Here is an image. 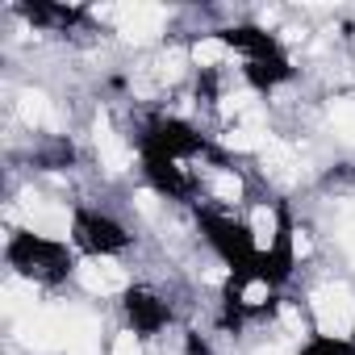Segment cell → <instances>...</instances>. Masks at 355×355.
Here are the masks:
<instances>
[{
  "instance_id": "6da1fadb",
  "label": "cell",
  "mask_w": 355,
  "mask_h": 355,
  "mask_svg": "<svg viewBox=\"0 0 355 355\" xmlns=\"http://www.w3.org/2000/svg\"><path fill=\"white\" fill-rule=\"evenodd\" d=\"M305 309L313 322V334L322 343H351L355 334V288L338 276L318 280L305 293Z\"/></svg>"
},
{
  "instance_id": "7a4b0ae2",
  "label": "cell",
  "mask_w": 355,
  "mask_h": 355,
  "mask_svg": "<svg viewBox=\"0 0 355 355\" xmlns=\"http://www.w3.org/2000/svg\"><path fill=\"white\" fill-rule=\"evenodd\" d=\"M88 17L105 21L109 34H117L130 46L163 42V34L171 26V9H163V5H105V9H88Z\"/></svg>"
},
{
  "instance_id": "3957f363",
  "label": "cell",
  "mask_w": 355,
  "mask_h": 355,
  "mask_svg": "<svg viewBox=\"0 0 355 355\" xmlns=\"http://www.w3.org/2000/svg\"><path fill=\"white\" fill-rule=\"evenodd\" d=\"M71 280L92 301H109V297H130L134 293V276H130V268L117 255H80L71 263Z\"/></svg>"
},
{
  "instance_id": "277c9868",
  "label": "cell",
  "mask_w": 355,
  "mask_h": 355,
  "mask_svg": "<svg viewBox=\"0 0 355 355\" xmlns=\"http://www.w3.org/2000/svg\"><path fill=\"white\" fill-rule=\"evenodd\" d=\"M243 239H247L251 259L280 255V251L288 247V222H284L280 205H276V201H255V205H247V214H243Z\"/></svg>"
},
{
  "instance_id": "5b68a950",
  "label": "cell",
  "mask_w": 355,
  "mask_h": 355,
  "mask_svg": "<svg viewBox=\"0 0 355 355\" xmlns=\"http://www.w3.org/2000/svg\"><path fill=\"white\" fill-rule=\"evenodd\" d=\"M9 125H21L26 134H55L63 130V113H59V101L46 92V88H17L13 101H9Z\"/></svg>"
},
{
  "instance_id": "8992f818",
  "label": "cell",
  "mask_w": 355,
  "mask_h": 355,
  "mask_svg": "<svg viewBox=\"0 0 355 355\" xmlns=\"http://www.w3.org/2000/svg\"><path fill=\"white\" fill-rule=\"evenodd\" d=\"M92 155H96V167L105 175H125L134 167V146L117 130V121H113L109 109H96L92 113Z\"/></svg>"
},
{
  "instance_id": "52a82bcc",
  "label": "cell",
  "mask_w": 355,
  "mask_h": 355,
  "mask_svg": "<svg viewBox=\"0 0 355 355\" xmlns=\"http://www.w3.org/2000/svg\"><path fill=\"white\" fill-rule=\"evenodd\" d=\"M201 193H205V201L214 205V209H222V214H234V209H243V201H247V175L234 167V163H209V171H205V180H201Z\"/></svg>"
},
{
  "instance_id": "ba28073f",
  "label": "cell",
  "mask_w": 355,
  "mask_h": 355,
  "mask_svg": "<svg viewBox=\"0 0 355 355\" xmlns=\"http://www.w3.org/2000/svg\"><path fill=\"white\" fill-rule=\"evenodd\" d=\"M230 297L239 313H268L276 309V284L268 272H239L230 280Z\"/></svg>"
},
{
  "instance_id": "9c48e42d",
  "label": "cell",
  "mask_w": 355,
  "mask_h": 355,
  "mask_svg": "<svg viewBox=\"0 0 355 355\" xmlns=\"http://www.w3.org/2000/svg\"><path fill=\"white\" fill-rule=\"evenodd\" d=\"M63 355H101V318L88 309H67Z\"/></svg>"
},
{
  "instance_id": "30bf717a",
  "label": "cell",
  "mask_w": 355,
  "mask_h": 355,
  "mask_svg": "<svg viewBox=\"0 0 355 355\" xmlns=\"http://www.w3.org/2000/svg\"><path fill=\"white\" fill-rule=\"evenodd\" d=\"M326 121H330V130H334L338 142L355 146V96H334L330 109H326Z\"/></svg>"
},
{
  "instance_id": "8fae6325",
  "label": "cell",
  "mask_w": 355,
  "mask_h": 355,
  "mask_svg": "<svg viewBox=\"0 0 355 355\" xmlns=\"http://www.w3.org/2000/svg\"><path fill=\"white\" fill-rule=\"evenodd\" d=\"M109 355H150V343H146L142 330L121 326V330H113V338H109Z\"/></svg>"
},
{
  "instance_id": "7c38bea8",
  "label": "cell",
  "mask_w": 355,
  "mask_h": 355,
  "mask_svg": "<svg viewBox=\"0 0 355 355\" xmlns=\"http://www.w3.org/2000/svg\"><path fill=\"white\" fill-rule=\"evenodd\" d=\"M247 355H301V347H293L288 338H263V343H255Z\"/></svg>"
}]
</instances>
